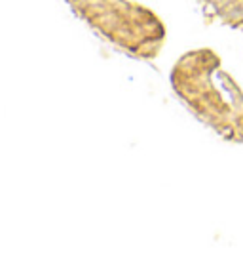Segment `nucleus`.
<instances>
[{
	"label": "nucleus",
	"mask_w": 243,
	"mask_h": 261,
	"mask_svg": "<svg viewBox=\"0 0 243 261\" xmlns=\"http://www.w3.org/2000/svg\"><path fill=\"white\" fill-rule=\"evenodd\" d=\"M72 10L84 17L112 44L131 54L146 56L158 37L160 25L148 10L129 0H67Z\"/></svg>",
	"instance_id": "f257e3e1"
}]
</instances>
